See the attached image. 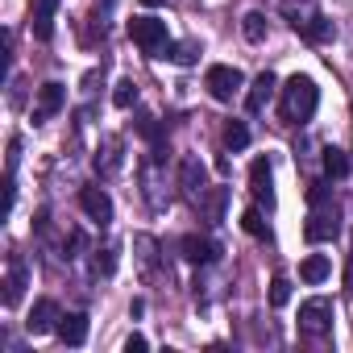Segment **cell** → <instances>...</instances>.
I'll return each instance as SVG.
<instances>
[{
    "mask_svg": "<svg viewBox=\"0 0 353 353\" xmlns=\"http://www.w3.org/2000/svg\"><path fill=\"white\" fill-rule=\"evenodd\" d=\"M79 208H83L88 221H96L100 229L112 225V196H108L104 188H83V192H79Z\"/></svg>",
    "mask_w": 353,
    "mask_h": 353,
    "instance_id": "9c48e42d",
    "label": "cell"
},
{
    "mask_svg": "<svg viewBox=\"0 0 353 353\" xmlns=\"http://www.w3.org/2000/svg\"><path fill=\"white\" fill-rule=\"evenodd\" d=\"M141 5H145V9H158V5H162V0H141Z\"/></svg>",
    "mask_w": 353,
    "mask_h": 353,
    "instance_id": "1f68e13d",
    "label": "cell"
},
{
    "mask_svg": "<svg viewBox=\"0 0 353 353\" xmlns=\"http://www.w3.org/2000/svg\"><path fill=\"white\" fill-rule=\"evenodd\" d=\"M204 204V212H208V221H221V212H225V188H216L208 200H200Z\"/></svg>",
    "mask_w": 353,
    "mask_h": 353,
    "instance_id": "4316f807",
    "label": "cell"
},
{
    "mask_svg": "<svg viewBox=\"0 0 353 353\" xmlns=\"http://www.w3.org/2000/svg\"><path fill=\"white\" fill-rule=\"evenodd\" d=\"M287 303H291V279L279 274V279L270 283V307H287Z\"/></svg>",
    "mask_w": 353,
    "mask_h": 353,
    "instance_id": "484cf974",
    "label": "cell"
},
{
    "mask_svg": "<svg viewBox=\"0 0 353 353\" xmlns=\"http://www.w3.org/2000/svg\"><path fill=\"white\" fill-rule=\"evenodd\" d=\"M145 349H150V341H145L141 332H133V336L125 341V353H145Z\"/></svg>",
    "mask_w": 353,
    "mask_h": 353,
    "instance_id": "f546056e",
    "label": "cell"
},
{
    "mask_svg": "<svg viewBox=\"0 0 353 353\" xmlns=\"http://www.w3.org/2000/svg\"><path fill=\"white\" fill-rule=\"evenodd\" d=\"M129 38H133V42H137V50H141V54H150V59H162V54H166V46H170L166 21H158V17H133V21H129Z\"/></svg>",
    "mask_w": 353,
    "mask_h": 353,
    "instance_id": "3957f363",
    "label": "cell"
},
{
    "mask_svg": "<svg viewBox=\"0 0 353 353\" xmlns=\"http://www.w3.org/2000/svg\"><path fill=\"white\" fill-rule=\"evenodd\" d=\"M316 108H320V88H316V79H312V75H291V79L283 83V121L303 125V121L316 117Z\"/></svg>",
    "mask_w": 353,
    "mask_h": 353,
    "instance_id": "7a4b0ae2",
    "label": "cell"
},
{
    "mask_svg": "<svg viewBox=\"0 0 353 353\" xmlns=\"http://www.w3.org/2000/svg\"><path fill=\"white\" fill-rule=\"evenodd\" d=\"M112 104L117 108H133L137 104V83L125 75V79H117V88H112Z\"/></svg>",
    "mask_w": 353,
    "mask_h": 353,
    "instance_id": "7402d4cb",
    "label": "cell"
},
{
    "mask_svg": "<svg viewBox=\"0 0 353 353\" xmlns=\"http://www.w3.org/2000/svg\"><path fill=\"white\" fill-rule=\"evenodd\" d=\"M26 287H30V270H26V262L13 254V258H9V274H5V295H0V299H5V307H17L21 295H26Z\"/></svg>",
    "mask_w": 353,
    "mask_h": 353,
    "instance_id": "7c38bea8",
    "label": "cell"
},
{
    "mask_svg": "<svg viewBox=\"0 0 353 353\" xmlns=\"http://www.w3.org/2000/svg\"><path fill=\"white\" fill-rule=\"evenodd\" d=\"M137 133H141L145 141H154V145H162V125H158V117H150V112H141V117H137Z\"/></svg>",
    "mask_w": 353,
    "mask_h": 353,
    "instance_id": "cb8c5ba5",
    "label": "cell"
},
{
    "mask_svg": "<svg viewBox=\"0 0 353 353\" xmlns=\"http://www.w3.org/2000/svg\"><path fill=\"white\" fill-rule=\"evenodd\" d=\"M179 188H183V196L188 200H204V192H208V166L200 162V158H183V166H179Z\"/></svg>",
    "mask_w": 353,
    "mask_h": 353,
    "instance_id": "52a82bcc",
    "label": "cell"
},
{
    "mask_svg": "<svg viewBox=\"0 0 353 353\" xmlns=\"http://www.w3.org/2000/svg\"><path fill=\"white\" fill-rule=\"evenodd\" d=\"M345 283H349V295H353V258H349V279Z\"/></svg>",
    "mask_w": 353,
    "mask_h": 353,
    "instance_id": "4dcf8cb0",
    "label": "cell"
},
{
    "mask_svg": "<svg viewBox=\"0 0 353 353\" xmlns=\"http://www.w3.org/2000/svg\"><path fill=\"white\" fill-rule=\"evenodd\" d=\"M204 88H208V96L212 100H221V104H229L241 88H245V75L237 71V67H229V63H216V67H208V75H204Z\"/></svg>",
    "mask_w": 353,
    "mask_h": 353,
    "instance_id": "277c9868",
    "label": "cell"
},
{
    "mask_svg": "<svg viewBox=\"0 0 353 353\" xmlns=\"http://www.w3.org/2000/svg\"><path fill=\"white\" fill-rule=\"evenodd\" d=\"M274 92H279V79H274L270 71H262V75L250 83V92H245V108H250V112H262V108L274 100Z\"/></svg>",
    "mask_w": 353,
    "mask_h": 353,
    "instance_id": "5bb4252c",
    "label": "cell"
},
{
    "mask_svg": "<svg viewBox=\"0 0 353 353\" xmlns=\"http://www.w3.org/2000/svg\"><path fill=\"white\" fill-rule=\"evenodd\" d=\"M241 229L250 237H266V221H262V208H245L241 212Z\"/></svg>",
    "mask_w": 353,
    "mask_h": 353,
    "instance_id": "d4e9b609",
    "label": "cell"
},
{
    "mask_svg": "<svg viewBox=\"0 0 353 353\" xmlns=\"http://www.w3.org/2000/svg\"><path fill=\"white\" fill-rule=\"evenodd\" d=\"M63 104H67V88L63 83H42L38 88V104H34V125H42L54 112H63Z\"/></svg>",
    "mask_w": 353,
    "mask_h": 353,
    "instance_id": "8fae6325",
    "label": "cell"
},
{
    "mask_svg": "<svg viewBox=\"0 0 353 353\" xmlns=\"http://www.w3.org/2000/svg\"><path fill=\"white\" fill-rule=\"evenodd\" d=\"M88 316L83 312H67L63 320H59V341L63 345H71V349H79V345H88Z\"/></svg>",
    "mask_w": 353,
    "mask_h": 353,
    "instance_id": "9a60e30c",
    "label": "cell"
},
{
    "mask_svg": "<svg viewBox=\"0 0 353 353\" xmlns=\"http://www.w3.org/2000/svg\"><path fill=\"white\" fill-rule=\"evenodd\" d=\"M59 303L54 299H38L34 303V312H30V320H26V332L30 336H46V332H59Z\"/></svg>",
    "mask_w": 353,
    "mask_h": 353,
    "instance_id": "30bf717a",
    "label": "cell"
},
{
    "mask_svg": "<svg viewBox=\"0 0 353 353\" xmlns=\"http://www.w3.org/2000/svg\"><path fill=\"white\" fill-rule=\"evenodd\" d=\"M162 59H170V63H179V67H192V63L200 59V46H196V42H170Z\"/></svg>",
    "mask_w": 353,
    "mask_h": 353,
    "instance_id": "44dd1931",
    "label": "cell"
},
{
    "mask_svg": "<svg viewBox=\"0 0 353 353\" xmlns=\"http://www.w3.org/2000/svg\"><path fill=\"white\" fill-rule=\"evenodd\" d=\"M332 274V262L324 258V254H312V258H303V266H299V279L303 283H324Z\"/></svg>",
    "mask_w": 353,
    "mask_h": 353,
    "instance_id": "ac0fdd59",
    "label": "cell"
},
{
    "mask_svg": "<svg viewBox=\"0 0 353 353\" xmlns=\"http://www.w3.org/2000/svg\"><path fill=\"white\" fill-rule=\"evenodd\" d=\"M83 245H88V237H83L79 229H71V233H67V241H63V250H67V258H79V250H83Z\"/></svg>",
    "mask_w": 353,
    "mask_h": 353,
    "instance_id": "f1b7e54d",
    "label": "cell"
},
{
    "mask_svg": "<svg viewBox=\"0 0 353 353\" xmlns=\"http://www.w3.org/2000/svg\"><path fill=\"white\" fill-rule=\"evenodd\" d=\"M299 332H307V336H328V332H332V299H324V295L303 299V303H299Z\"/></svg>",
    "mask_w": 353,
    "mask_h": 353,
    "instance_id": "5b68a950",
    "label": "cell"
},
{
    "mask_svg": "<svg viewBox=\"0 0 353 353\" xmlns=\"http://www.w3.org/2000/svg\"><path fill=\"white\" fill-rule=\"evenodd\" d=\"M241 34H245V42H266V13H258V9H250L245 17H241Z\"/></svg>",
    "mask_w": 353,
    "mask_h": 353,
    "instance_id": "ffe728a7",
    "label": "cell"
},
{
    "mask_svg": "<svg viewBox=\"0 0 353 353\" xmlns=\"http://www.w3.org/2000/svg\"><path fill=\"white\" fill-rule=\"evenodd\" d=\"M179 254H183L188 262H196V266H212V262L221 258V245H216L212 237H183Z\"/></svg>",
    "mask_w": 353,
    "mask_h": 353,
    "instance_id": "4fadbf2b",
    "label": "cell"
},
{
    "mask_svg": "<svg viewBox=\"0 0 353 353\" xmlns=\"http://www.w3.org/2000/svg\"><path fill=\"white\" fill-rule=\"evenodd\" d=\"M324 174L328 179H345L349 174V158H345V150H336V145H324Z\"/></svg>",
    "mask_w": 353,
    "mask_h": 353,
    "instance_id": "d6986e66",
    "label": "cell"
},
{
    "mask_svg": "<svg viewBox=\"0 0 353 353\" xmlns=\"http://www.w3.org/2000/svg\"><path fill=\"white\" fill-rule=\"evenodd\" d=\"M291 26H295V34H303L307 42H328V38L336 34V30H332V21H328V17H320V13H312V17H295Z\"/></svg>",
    "mask_w": 353,
    "mask_h": 353,
    "instance_id": "2e32d148",
    "label": "cell"
},
{
    "mask_svg": "<svg viewBox=\"0 0 353 353\" xmlns=\"http://www.w3.org/2000/svg\"><path fill=\"white\" fill-rule=\"evenodd\" d=\"M225 145H229V150H245V145H250V129H245L241 121H229V125H225Z\"/></svg>",
    "mask_w": 353,
    "mask_h": 353,
    "instance_id": "603a6c76",
    "label": "cell"
},
{
    "mask_svg": "<svg viewBox=\"0 0 353 353\" xmlns=\"http://www.w3.org/2000/svg\"><path fill=\"white\" fill-rule=\"evenodd\" d=\"M63 0H30V30L38 42H50L54 38V13H59Z\"/></svg>",
    "mask_w": 353,
    "mask_h": 353,
    "instance_id": "ba28073f",
    "label": "cell"
},
{
    "mask_svg": "<svg viewBox=\"0 0 353 353\" xmlns=\"http://www.w3.org/2000/svg\"><path fill=\"white\" fill-rule=\"evenodd\" d=\"M112 270H117V250L108 245V250L96 254V274H112Z\"/></svg>",
    "mask_w": 353,
    "mask_h": 353,
    "instance_id": "83f0119b",
    "label": "cell"
},
{
    "mask_svg": "<svg viewBox=\"0 0 353 353\" xmlns=\"http://www.w3.org/2000/svg\"><path fill=\"white\" fill-rule=\"evenodd\" d=\"M307 204H312V212H307L303 237H307L312 245H320V241H336V233H341V212H336L332 192H328L324 183H312V188H307Z\"/></svg>",
    "mask_w": 353,
    "mask_h": 353,
    "instance_id": "6da1fadb",
    "label": "cell"
},
{
    "mask_svg": "<svg viewBox=\"0 0 353 353\" xmlns=\"http://www.w3.org/2000/svg\"><path fill=\"white\" fill-rule=\"evenodd\" d=\"M250 188H254V200L258 208H274V170H270V158H254L250 166Z\"/></svg>",
    "mask_w": 353,
    "mask_h": 353,
    "instance_id": "8992f818",
    "label": "cell"
},
{
    "mask_svg": "<svg viewBox=\"0 0 353 353\" xmlns=\"http://www.w3.org/2000/svg\"><path fill=\"white\" fill-rule=\"evenodd\" d=\"M121 150H125V141H121L117 133H108V137L100 141V150H96V170H100V174L121 170Z\"/></svg>",
    "mask_w": 353,
    "mask_h": 353,
    "instance_id": "e0dca14e",
    "label": "cell"
}]
</instances>
